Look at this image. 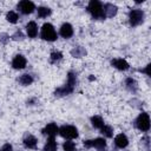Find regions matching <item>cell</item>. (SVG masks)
<instances>
[{
  "instance_id": "cell-1",
  "label": "cell",
  "mask_w": 151,
  "mask_h": 151,
  "mask_svg": "<svg viewBox=\"0 0 151 151\" xmlns=\"http://www.w3.org/2000/svg\"><path fill=\"white\" fill-rule=\"evenodd\" d=\"M87 9H88V12L92 14V17L96 18V19L105 18L104 11H103V6H101V4H100L99 1H97V0L90 1L88 6H87Z\"/></svg>"
},
{
  "instance_id": "cell-2",
  "label": "cell",
  "mask_w": 151,
  "mask_h": 151,
  "mask_svg": "<svg viewBox=\"0 0 151 151\" xmlns=\"http://www.w3.org/2000/svg\"><path fill=\"white\" fill-rule=\"evenodd\" d=\"M41 38L44 40H47V41H54L57 39L55 29L51 24H48V22L44 24V26L41 28Z\"/></svg>"
},
{
  "instance_id": "cell-3",
  "label": "cell",
  "mask_w": 151,
  "mask_h": 151,
  "mask_svg": "<svg viewBox=\"0 0 151 151\" xmlns=\"http://www.w3.org/2000/svg\"><path fill=\"white\" fill-rule=\"evenodd\" d=\"M58 132L60 133L61 137L67 138V139H73L78 137V130L72 125H64L59 129Z\"/></svg>"
},
{
  "instance_id": "cell-4",
  "label": "cell",
  "mask_w": 151,
  "mask_h": 151,
  "mask_svg": "<svg viewBox=\"0 0 151 151\" xmlns=\"http://www.w3.org/2000/svg\"><path fill=\"white\" fill-rule=\"evenodd\" d=\"M136 126L140 131H144V132L149 131V129H150V118H149V114L145 113V112L140 113L138 116L137 120H136Z\"/></svg>"
},
{
  "instance_id": "cell-5",
  "label": "cell",
  "mask_w": 151,
  "mask_h": 151,
  "mask_svg": "<svg viewBox=\"0 0 151 151\" xmlns=\"http://www.w3.org/2000/svg\"><path fill=\"white\" fill-rule=\"evenodd\" d=\"M74 85H76V77H74V74H73L72 72H70V73H68V81H67V85H66L65 87H63V88L57 90V91H55V94H67V93H70V92L73 91Z\"/></svg>"
},
{
  "instance_id": "cell-6",
  "label": "cell",
  "mask_w": 151,
  "mask_h": 151,
  "mask_svg": "<svg viewBox=\"0 0 151 151\" xmlns=\"http://www.w3.org/2000/svg\"><path fill=\"white\" fill-rule=\"evenodd\" d=\"M129 19H130V24L132 26H137L139 25L143 19H144V13L143 11L140 9H132L130 13H129Z\"/></svg>"
},
{
  "instance_id": "cell-7",
  "label": "cell",
  "mask_w": 151,
  "mask_h": 151,
  "mask_svg": "<svg viewBox=\"0 0 151 151\" xmlns=\"http://www.w3.org/2000/svg\"><path fill=\"white\" fill-rule=\"evenodd\" d=\"M84 145L86 146V147H96L97 150H99V151H103V150H105V147H106V142H105V139H103V138H97V139H94V140H85L84 142Z\"/></svg>"
},
{
  "instance_id": "cell-8",
  "label": "cell",
  "mask_w": 151,
  "mask_h": 151,
  "mask_svg": "<svg viewBox=\"0 0 151 151\" xmlns=\"http://www.w3.org/2000/svg\"><path fill=\"white\" fill-rule=\"evenodd\" d=\"M18 7L20 8V11L24 13V14H29L34 11V4L32 1H28V0H22L19 2Z\"/></svg>"
},
{
  "instance_id": "cell-9",
  "label": "cell",
  "mask_w": 151,
  "mask_h": 151,
  "mask_svg": "<svg viewBox=\"0 0 151 151\" xmlns=\"http://www.w3.org/2000/svg\"><path fill=\"white\" fill-rule=\"evenodd\" d=\"M114 144H116L117 147H119V149H124V147L127 146V144H129V139H127V137H126L125 134L119 133V134H117L116 138H114Z\"/></svg>"
},
{
  "instance_id": "cell-10",
  "label": "cell",
  "mask_w": 151,
  "mask_h": 151,
  "mask_svg": "<svg viewBox=\"0 0 151 151\" xmlns=\"http://www.w3.org/2000/svg\"><path fill=\"white\" fill-rule=\"evenodd\" d=\"M58 131H59L58 126H57L54 123H50V124H47V125L45 126V129L42 130V133H44V134H47V136H50V137H54V136L58 133Z\"/></svg>"
},
{
  "instance_id": "cell-11",
  "label": "cell",
  "mask_w": 151,
  "mask_h": 151,
  "mask_svg": "<svg viewBox=\"0 0 151 151\" xmlns=\"http://www.w3.org/2000/svg\"><path fill=\"white\" fill-rule=\"evenodd\" d=\"M12 66L15 68V70H21V68H24L25 66H26V59H25V57H22V55H17L14 59H13V61H12Z\"/></svg>"
},
{
  "instance_id": "cell-12",
  "label": "cell",
  "mask_w": 151,
  "mask_h": 151,
  "mask_svg": "<svg viewBox=\"0 0 151 151\" xmlns=\"http://www.w3.org/2000/svg\"><path fill=\"white\" fill-rule=\"evenodd\" d=\"M26 32H27V35L29 38H35L37 34H38V26L34 21H29L26 26Z\"/></svg>"
},
{
  "instance_id": "cell-13",
  "label": "cell",
  "mask_w": 151,
  "mask_h": 151,
  "mask_svg": "<svg viewBox=\"0 0 151 151\" xmlns=\"http://www.w3.org/2000/svg\"><path fill=\"white\" fill-rule=\"evenodd\" d=\"M72 34H73V28H72V26L70 25V24H64L63 26H61V28H60V35L63 37V38H70V37H72Z\"/></svg>"
},
{
  "instance_id": "cell-14",
  "label": "cell",
  "mask_w": 151,
  "mask_h": 151,
  "mask_svg": "<svg viewBox=\"0 0 151 151\" xmlns=\"http://www.w3.org/2000/svg\"><path fill=\"white\" fill-rule=\"evenodd\" d=\"M37 138L34 137V136H32V134H28V136H26L25 137V139H24V145L26 146V147H28V149H35L37 147Z\"/></svg>"
},
{
  "instance_id": "cell-15",
  "label": "cell",
  "mask_w": 151,
  "mask_h": 151,
  "mask_svg": "<svg viewBox=\"0 0 151 151\" xmlns=\"http://www.w3.org/2000/svg\"><path fill=\"white\" fill-rule=\"evenodd\" d=\"M112 65H113L116 68L120 70V71H125V70L129 68V64H127V61L124 60V59H114V60H112Z\"/></svg>"
},
{
  "instance_id": "cell-16",
  "label": "cell",
  "mask_w": 151,
  "mask_h": 151,
  "mask_svg": "<svg viewBox=\"0 0 151 151\" xmlns=\"http://www.w3.org/2000/svg\"><path fill=\"white\" fill-rule=\"evenodd\" d=\"M104 11V15L105 17H113L116 13H117V7L112 4H106L103 8Z\"/></svg>"
},
{
  "instance_id": "cell-17",
  "label": "cell",
  "mask_w": 151,
  "mask_h": 151,
  "mask_svg": "<svg viewBox=\"0 0 151 151\" xmlns=\"http://www.w3.org/2000/svg\"><path fill=\"white\" fill-rule=\"evenodd\" d=\"M57 150V142L53 137H50L44 146V151H55Z\"/></svg>"
},
{
  "instance_id": "cell-18",
  "label": "cell",
  "mask_w": 151,
  "mask_h": 151,
  "mask_svg": "<svg viewBox=\"0 0 151 151\" xmlns=\"http://www.w3.org/2000/svg\"><path fill=\"white\" fill-rule=\"evenodd\" d=\"M91 122H92V125L97 129H101L104 126V122H103L101 117H99V116H93L91 118Z\"/></svg>"
},
{
  "instance_id": "cell-19",
  "label": "cell",
  "mask_w": 151,
  "mask_h": 151,
  "mask_svg": "<svg viewBox=\"0 0 151 151\" xmlns=\"http://www.w3.org/2000/svg\"><path fill=\"white\" fill-rule=\"evenodd\" d=\"M32 81H33V78L29 74H22L19 78V83L22 85H29V84H32Z\"/></svg>"
},
{
  "instance_id": "cell-20",
  "label": "cell",
  "mask_w": 151,
  "mask_h": 151,
  "mask_svg": "<svg viewBox=\"0 0 151 151\" xmlns=\"http://www.w3.org/2000/svg\"><path fill=\"white\" fill-rule=\"evenodd\" d=\"M51 14V9L48 7H39L38 8V17L40 18H46L47 15Z\"/></svg>"
},
{
  "instance_id": "cell-21",
  "label": "cell",
  "mask_w": 151,
  "mask_h": 151,
  "mask_svg": "<svg viewBox=\"0 0 151 151\" xmlns=\"http://www.w3.org/2000/svg\"><path fill=\"white\" fill-rule=\"evenodd\" d=\"M6 18H7V20H8L9 22H12V24H15V22L18 21V14H17L15 12H13V11L8 12L7 15H6Z\"/></svg>"
},
{
  "instance_id": "cell-22",
  "label": "cell",
  "mask_w": 151,
  "mask_h": 151,
  "mask_svg": "<svg viewBox=\"0 0 151 151\" xmlns=\"http://www.w3.org/2000/svg\"><path fill=\"white\" fill-rule=\"evenodd\" d=\"M100 130H101V133H103L105 137H109V138H110V137H112V132H113V131H112V129H111L110 126L104 125Z\"/></svg>"
},
{
  "instance_id": "cell-23",
  "label": "cell",
  "mask_w": 151,
  "mask_h": 151,
  "mask_svg": "<svg viewBox=\"0 0 151 151\" xmlns=\"http://www.w3.org/2000/svg\"><path fill=\"white\" fill-rule=\"evenodd\" d=\"M64 151H74L76 150V145H74V143L73 142H65L64 143Z\"/></svg>"
},
{
  "instance_id": "cell-24",
  "label": "cell",
  "mask_w": 151,
  "mask_h": 151,
  "mask_svg": "<svg viewBox=\"0 0 151 151\" xmlns=\"http://www.w3.org/2000/svg\"><path fill=\"white\" fill-rule=\"evenodd\" d=\"M61 57H63V54H61L60 52H53V53L51 54V60H52V63H54L55 60H60Z\"/></svg>"
},
{
  "instance_id": "cell-25",
  "label": "cell",
  "mask_w": 151,
  "mask_h": 151,
  "mask_svg": "<svg viewBox=\"0 0 151 151\" xmlns=\"http://www.w3.org/2000/svg\"><path fill=\"white\" fill-rule=\"evenodd\" d=\"M126 84L129 85V87H131V86H133V87H136V81H134L133 79H131V78H129V79L126 80Z\"/></svg>"
},
{
  "instance_id": "cell-26",
  "label": "cell",
  "mask_w": 151,
  "mask_h": 151,
  "mask_svg": "<svg viewBox=\"0 0 151 151\" xmlns=\"http://www.w3.org/2000/svg\"><path fill=\"white\" fill-rule=\"evenodd\" d=\"M0 151H12V146H11L9 144H5V145L0 149Z\"/></svg>"
},
{
  "instance_id": "cell-27",
  "label": "cell",
  "mask_w": 151,
  "mask_h": 151,
  "mask_svg": "<svg viewBox=\"0 0 151 151\" xmlns=\"http://www.w3.org/2000/svg\"><path fill=\"white\" fill-rule=\"evenodd\" d=\"M150 67H151V65H147V66H146V68H145V70H143V72H145L147 76H150V71H149V70H150Z\"/></svg>"
}]
</instances>
